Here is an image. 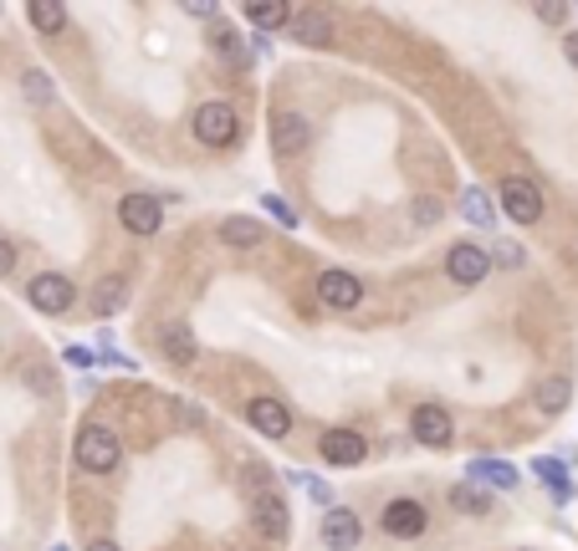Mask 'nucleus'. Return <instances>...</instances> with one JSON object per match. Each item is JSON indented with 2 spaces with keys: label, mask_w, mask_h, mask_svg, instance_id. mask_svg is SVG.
I'll list each match as a JSON object with an SVG mask.
<instances>
[{
  "label": "nucleus",
  "mask_w": 578,
  "mask_h": 551,
  "mask_svg": "<svg viewBox=\"0 0 578 551\" xmlns=\"http://www.w3.org/2000/svg\"><path fill=\"white\" fill-rule=\"evenodd\" d=\"M21 87H27V97H31V103H52V97H56L52 77H47V72H37V66H31L27 77H21Z\"/></svg>",
  "instance_id": "bb28decb"
},
{
  "label": "nucleus",
  "mask_w": 578,
  "mask_h": 551,
  "mask_svg": "<svg viewBox=\"0 0 578 551\" xmlns=\"http://www.w3.org/2000/svg\"><path fill=\"white\" fill-rule=\"evenodd\" d=\"M27 15H31V27H37L41 37H56V31H68V6H56V0H31Z\"/></svg>",
  "instance_id": "aec40b11"
},
{
  "label": "nucleus",
  "mask_w": 578,
  "mask_h": 551,
  "mask_svg": "<svg viewBox=\"0 0 578 551\" xmlns=\"http://www.w3.org/2000/svg\"><path fill=\"white\" fill-rule=\"evenodd\" d=\"M359 537H363L359 516H353L349 506H333L328 521H323V547L328 551H353V547H359Z\"/></svg>",
  "instance_id": "f8f14e48"
},
{
  "label": "nucleus",
  "mask_w": 578,
  "mask_h": 551,
  "mask_svg": "<svg viewBox=\"0 0 578 551\" xmlns=\"http://www.w3.org/2000/svg\"><path fill=\"white\" fill-rule=\"evenodd\" d=\"M27 297H31V306H37V312H47V316H62L72 302H78L72 281H68V276H56V271H41L37 281L27 287Z\"/></svg>",
  "instance_id": "20e7f679"
},
{
  "label": "nucleus",
  "mask_w": 578,
  "mask_h": 551,
  "mask_svg": "<svg viewBox=\"0 0 578 551\" xmlns=\"http://www.w3.org/2000/svg\"><path fill=\"white\" fill-rule=\"evenodd\" d=\"M318 297H323V306H333V312H353V306L363 302V281L353 271H323L318 276Z\"/></svg>",
  "instance_id": "423d86ee"
},
{
  "label": "nucleus",
  "mask_w": 578,
  "mask_h": 551,
  "mask_svg": "<svg viewBox=\"0 0 578 551\" xmlns=\"http://www.w3.org/2000/svg\"><path fill=\"white\" fill-rule=\"evenodd\" d=\"M169 414H175V424H179V429H200V408H189L185 404V398H169Z\"/></svg>",
  "instance_id": "c85d7f7f"
},
{
  "label": "nucleus",
  "mask_w": 578,
  "mask_h": 551,
  "mask_svg": "<svg viewBox=\"0 0 578 551\" xmlns=\"http://www.w3.org/2000/svg\"><path fill=\"white\" fill-rule=\"evenodd\" d=\"M123 306H128V281H123V276H103L93 287V297H87V312L113 316V312H123Z\"/></svg>",
  "instance_id": "4468645a"
},
{
  "label": "nucleus",
  "mask_w": 578,
  "mask_h": 551,
  "mask_svg": "<svg viewBox=\"0 0 578 551\" xmlns=\"http://www.w3.org/2000/svg\"><path fill=\"white\" fill-rule=\"evenodd\" d=\"M486 271H492V256L476 246H451V256H445V276H451L456 287H482Z\"/></svg>",
  "instance_id": "0eeeda50"
},
{
  "label": "nucleus",
  "mask_w": 578,
  "mask_h": 551,
  "mask_svg": "<svg viewBox=\"0 0 578 551\" xmlns=\"http://www.w3.org/2000/svg\"><path fill=\"white\" fill-rule=\"evenodd\" d=\"M210 41H216V52H220V56H226V62H230V66H246V62H251V56H246V46H241V41H236V31H226V27H216V37H210Z\"/></svg>",
  "instance_id": "a878e982"
},
{
  "label": "nucleus",
  "mask_w": 578,
  "mask_h": 551,
  "mask_svg": "<svg viewBox=\"0 0 578 551\" xmlns=\"http://www.w3.org/2000/svg\"><path fill=\"white\" fill-rule=\"evenodd\" d=\"M323 459L328 465H343V470H353V465H363V455H369V445H363V434L353 429H328L323 434Z\"/></svg>",
  "instance_id": "1a4fd4ad"
},
{
  "label": "nucleus",
  "mask_w": 578,
  "mask_h": 551,
  "mask_svg": "<svg viewBox=\"0 0 578 551\" xmlns=\"http://www.w3.org/2000/svg\"><path fill=\"white\" fill-rule=\"evenodd\" d=\"M461 215H466L471 225H492V220H497V210H492V199H486L482 189H466V195H461Z\"/></svg>",
  "instance_id": "393cba45"
},
{
  "label": "nucleus",
  "mask_w": 578,
  "mask_h": 551,
  "mask_svg": "<svg viewBox=\"0 0 578 551\" xmlns=\"http://www.w3.org/2000/svg\"><path fill=\"white\" fill-rule=\"evenodd\" d=\"M118 220L128 236H159V225H164V199L154 195H128L118 199Z\"/></svg>",
  "instance_id": "39448f33"
},
{
  "label": "nucleus",
  "mask_w": 578,
  "mask_h": 551,
  "mask_svg": "<svg viewBox=\"0 0 578 551\" xmlns=\"http://www.w3.org/2000/svg\"><path fill=\"white\" fill-rule=\"evenodd\" d=\"M287 31H292L302 46H328V41H333V21H328L323 11H312V6L287 15Z\"/></svg>",
  "instance_id": "ddd939ff"
},
{
  "label": "nucleus",
  "mask_w": 578,
  "mask_h": 551,
  "mask_svg": "<svg viewBox=\"0 0 578 551\" xmlns=\"http://www.w3.org/2000/svg\"><path fill=\"white\" fill-rule=\"evenodd\" d=\"M87 551H118L113 541H87Z\"/></svg>",
  "instance_id": "f704fd0d"
},
{
  "label": "nucleus",
  "mask_w": 578,
  "mask_h": 551,
  "mask_svg": "<svg viewBox=\"0 0 578 551\" xmlns=\"http://www.w3.org/2000/svg\"><path fill=\"white\" fill-rule=\"evenodd\" d=\"M246 419H251L256 434H267V439H282V434L292 429V414H287V404H277V398H251V404H246Z\"/></svg>",
  "instance_id": "9b49d317"
},
{
  "label": "nucleus",
  "mask_w": 578,
  "mask_h": 551,
  "mask_svg": "<svg viewBox=\"0 0 578 551\" xmlns=\"http://www.w3.org/2000/svg\"><path fill=\"white\" fill-rule=\"evenodd\" d=\"M497 199H502V210H507V220H517V225H538L543 210H548V205H543V189L533 179H523V174L502 179Z\"/></svg>",
  "instance_id": "f03ea898"
},
{
  "label": "nucleus",
  "mask_w": 578,
  "mask_h": 551,
  "mask_svg": "<svg viewBox=\"0 0 578 551\" xmlns=\"http://www.w3.org/2000/svg\"><path fill=\"white\" fill-rule=\"evenodd\" d=\"M11 271H16V246L0 236V276H11Z\"/></svg>",
  "instance_id": "c756f323"
},
{
  "label": "nucleus",
  "mask_w": 578,
  "mask_h": 551,
  "mask_svg": "<svg viewBox=\"0 0 578 551\" xmlns=\"http://www.w3.org/2000/svg\"><path fill=\"white\" fill-rule=\"evenodd\" d=\"M410 429H415L420 445H431V449H445V445H451V414H445L441 404H420L415 419H410Z\"/></svg>",
  "instance_id": "9d476101"
},
{
  "label": "nucleus",
  "mask_w": 578,
  "mask_h": 551,
  "mask_svg": "<svg viewBox=\"0 0 578 551\" xmlns=\"http://www.w3.org/2000/svg\"><path fill=\"white\" fill-rule=\"evenodd\" d=\"M435 215H441V205H435V199H420V210H415V220H420V225H431Z\"/></svg>",
  "instance_id": "2f4dec72"
},
{
  "label": "nucleus",
  "mask_w": 578,
  "mask_h": 551,
  "mask_svg": "<svg viewBox=\"0 0 578 551\" xmlns=\"http://www.w3.org/2000/svg\"><path fill=\"white\" fill-rule=\"evenodd\" d=\"M466 475L471 480H482V486H492V490H517V470H512L507 459H471Z\"/></svg>",
  "instance_id": "f3484780"
},
{
  "label": "nucleus",
  "mask_w": 578,
  "mask_h": 551,
  "mask_svg": "<svg viewBox=\"0 0 578 551\" xmlns=\"http://www.w3.org/2000/svg\"><path fill=\"white\" fill-rule=\"evenodd\" d=\"M251 516H256V526H261V531H267L271 541L277 537H287V506L277 496H271V490H256V500H251Z\"/></svg>",
  "instance_id": "2eb2a0df"
},
{
  "label": "nucleus",
  "mask_w": 578,
  "mask_h": 551,
  "mask_svg": "<svg viewBox=\"0 0 578 551\" xmlns=\"http://www.w3.org/2000/svg\"><path fill=\"white\" fill-rule=\"evenodd\" d=\"M68 363H72V367H93L97 353H87V347H68Z\"/></svg>",
  "instance_id": "7c9ffc66"
},
{
  "label": "nucleus",
  "mask_w": 578,
  "mask_h": 551,
  "mask_svg": "<svg viewBox=\"0 0 578 551\" xmlns=\"http://www.w3.org/2000/svg\"><path fill=\"white\" fill-rule=\"evenodd\" d=\"M533 398H538L543 414H564L568 398H574V383H568V378H543V383H538V394H533Z\"/></svg>",
  "instance_id": "4be33fe9"
},
{
  "label": "nucleus",
  "mask_w": 578,
  "mask_h": 551,
  "mask_svg": "<svg viewBox=\"0 0 578 551\" xmlns=\"http://www.w3.org/2000/svg\"><path fill=\"white\" fill-rule=\"evenodd\" d=\"M451 506H456V511H466V516H486V511H492L486 490H476V486H451Z\"/></svg>",
  "instance_id": "b1692460"
},
{
  "label": "nucleus",
  "mask_w": 578,
  "mask_h": 551,
  "mask_svg": "<svg viewBox=\"0 0 578 551\" xmlns=\"http://www.w3.org/2000/svg\"><path fill=\"white\" fill-rule=\"evenodd\" d=\"M220 240L236 246V250H256L261 240H267V230H261L256 220H246V215H230V220H220Z\"/></svg>",
  "instance_id": "a211bd4d"
},
{
  "label": "nucleus",
  "mask_w": 578,
  "mask_h": 551,
  "mask_svg": "<svg viewBox=\"0 0 578 551\" xmlns=\"http://www.w3.org/2000/svg\"><path fill=\"white\" fill-rule=\"evenodd\" d=\"M118 459H123V445H118V434H113V429H103V424H87V429H78V465L87 475L118 470Z\"/></svg>",
  "instance_id": "f257e3e1"
},
{
  "label": "nucleus",
  "mask_w": 578,
  "mask_h": 551,
  "mask_svg": "<svg viewBox=\"0 0 578 551\" xmlns=\"http://www.w3.org/2000/svg\"><path fill=\"white\" fill-rule=\"evenodd\" d=\"M287 6H277V0H261V6H246V21L251 27H261V31H277V27H287Z\"/></svg>",
  "instance_id": "5701e85b"
},
{
  "label": "nucleus",
  "mask_w": 578,
  "mask_h": 551,
  "mask_svg": "<svg viewBox=\"0 0 578 551\" xmlns=\"http://www.w3.org/2000/svg\"><path fill=\"white\" fill-rule=\"evenodd\" d=\"M271 144H277V154H297V148L308 144V118L302 113H282L277 128H271Z\"/></svg>",
  "instance_id": "6ab92c4d"
},
{
  "label": "nucleus",
  "mask_w": 578,
  "mask_h": 551,
  "mask_svg": "<svg viewBox=\"0 0 578 551\" xmlns=\"http://www.w3.org/2000/svg\"><path fill=\"white\" fill-rule=\"evenodd\" d=\"M159 347L175 367H195V332H189L185 322H169V328L159 332Z\"/></svg>",
  "instance_id": "dca6fc26"
},
{
  "label": "nucleus",
  "mask_w": 578,
  "mask_h": 551,
  "mask_svg": "<svg viewBox=\"0 0 578 551\" xmlns=\"http://www.w3.org/2000/svg\"><path fill=\"white\" fill-rule=\"evenodd\" d=\"M538 15H543V21H553V27H558V21H564V6H538Z\"/></svg>",
  "instance_id": "473e14b6"
},
{
  "label": "nucleus",
  "mask_w": 578,
  "mask_h": 551,
  "mask_svg": "<svg viewBox=\"0 0 578 551\" xmlns=\"http://www.w3.org/2000/svg\"><path fill=\"white\" fill-rule=\"evenodd\" d=\"M425 526H431V516H425L420 500H394V506H384V531H390V537L415 541V537H425Z\"/></svg>",
  "instance_id": "6e6552de"
},
{
  "label": "nucleus",
  "mask_w": 578,
  "mask_h": 551,
  "mask_svg": "<svg viewBox=\"0 0 578 551\" xmlns=\"http://www.w3.org/2000/svg\"><path fill=\"white\" fill-rule=\"evenodd\" d=\"M564 52H568V62L578 66V31H568V37H564Z\"/></svg>",
  "instance_id": "72a5a7b5"
},
{
  "label": "nucleus",
  "mask_w": 578,
  "mask_h": 551,
  "mask_svg": "<svg viewBox=\"0 0 578 551\" xmlns=\"http://www.w3.org/2000/svg\"><path fill=\"white\" fill-rule=\"evenodd\" d=\"M195 138H200L205 148H230L236 138H241V118H236V107H230V103H205L200 113H195Z\"/></svg>",
  "instance_id": "7ed1b4c3"
},
{
  "label": "nucleus",
  "mask_w": 578,
  "mask_h": 551,
  "mask_svg": "<svg viewBox=\"0 0 578 551\" xmlns=\"http://www.w3.org/2000/svg\"><path fill=\"white\" fill-rule=\"evenodd\" d=\"M52 551H68V547H52Z\"/></svg>",
  "instance_id": "c9c22d12"
},
{
  "label": "nucleus",
  "mask_w": 578,
  "mask_h": 551,
  "mask_svg": "<svg viewBox=\"0 0 578 551\" xmlns=\"http://www.w3.org/2000/svg\"><path fill=\"white\" fill-rule=\"evenodd\" d=\"M533 475H538L543 486L553 490V500H568V496H574V480H568V470L558 465V459H533Z\"/></svg>",
  "instance_id": "412c9836"
},
{
  "label": "nucleus",
  "mask_w": 578,
  "mask_h": 551,
  "mask_svg": "<svg viewBox=\"0 0 578 551\" xmlns=\"http://www.w3.org/2000/svg\"><path fill=\"white\" fill-rule=\"evenodd\" d=\"M261 205H267V215L271 220H282L287 230H297V210L287 205V199H277V195H261Z\"/></svg>",
  "instance_id": "cd10ccee"
}]
</instances>
